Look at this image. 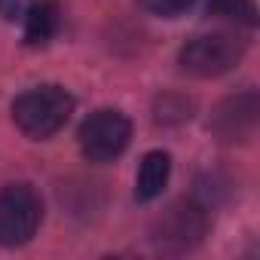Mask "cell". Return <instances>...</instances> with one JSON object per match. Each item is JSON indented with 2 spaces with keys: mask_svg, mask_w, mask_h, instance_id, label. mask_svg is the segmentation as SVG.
<instances>
[{
  "mask_svg": "<svg viewBox=\"0 0 260 260\" xmlns=\"http://www.w3.org/2000/svg\"><path fill=\"white\" fill-rule=\"evenodd\" d=\"M74 113V95L61 86H34L13 101V122L22 135L34 141H46L61 132Z\"/></svg>",
  "mask_w": 260,
  "mask_h": 260,
  "instance_id": "cell-1",
  "label": "cell"
},
{
  "mask_svg": "<svg viewBox=\"0 0 260 260\" xmlns=\"http://www.w3.org/2000/svg\"><path fill=\"white\" fill-rule=\"evenodd\" d=\"M245 55V40L236 31H214L187 40L178 52V64L190 77H220L233 71Z\"/></svg>",
  "mask_w": 260,
  "mask_h": 260,
  "instance_id": "cell-2",
  "label": "cell"
},
{
  "mask_svg": "<svg viewBox=\"0 0 260 260\" xmlns=\"http://www.w3.org/2000/svg\"><path fill=\"white\" fill-rule=\"evenodd\" d=\"M208 233V211L196 199H178L172 202L150 226V239L159 251L184 254L193 251Z\"/></svg>",
  "mask_w": 260,
  "mask_h": 260,
  "instance_id": "cell-3",
  "label": "cell"
},
{
  "mask_svg": "<svg viewBox=\"0 0 260 260\" xmlns=\"http://www.w3.org/2000/svg\"><path fill=\"white\" fill-rule=\"evenodd\" d=\"M77 138H80V150L89 162H113L128 147L132 122L116 107H101V110H92L80 122Z\"/></svg>",
  "mask_w": 260,
  "mask_h": 260,
  "instance_id": "cell-4",
  "label": "cell"
},
{
  "mask_svg": "<svg viewBox=\"0 0 260 260\" xmlns=\"http://www.w3.org/2000/svg\"><path fill=\"white\" fill-rule=\"evenodd\" d=\"M43 220V202L31 184H10L0 190V245L19 248L34 239Z\"/></svg>",
  "mask_w": 260,
  "mask_h": 260,
  "instance_id": "cell-5",
  "label": "cell"
},
{
  "mask_svg": "<svg viewBox=\"0 0 260 260\" xmlns=\"http://www.w3.org/2000/svg\"><path fill=\"white\" fill-rule=\"evenodd\" d=\"M257 119H260V101H257V92L254 89H245L239 95H230L223 98L214 113H211V132L223 141V144H239V141H248L257 128Z\"/></svg>",
  "mask_w": 260,
  "mask_h": 260,
  "instance_id": "cell-6",
  "label": "cell"
},
{
  "mask_svg": "<svg viewBox=\"0 0 260 260\" xmlns=\"http://www.w3.org/2000/svg\"><path fill=\"white\" fill-rule=\"evenodd\" d=\"M172 175V156L166 150H150L144 153L141 166H138V178H135V199L138 202H153Z\"/></svg>",
  "mask_w": 260,
  "mask_h": 260,
  "instance_id": "cell-7",
  "label": "cell"
},
{
  "mask_svg": "<svg viewBox=\"0 0 260 260\" xmlns=\"http://www.w3.org/2000/svg\"><path fill=\"white\" fill-rule=\"evenodd\" d=\"M25 43L28 46H46L61 22L58 4L55 0H40V4H31V10L25 13Z\"/></svg>",
  "mask_w": 260,
  "mask_h": 260,
  "instance_id": "cell-8",
  "label": "cell"
},
{
  "mask_svg": "<svg viewBox=\"0 0 260 260\" xmlns=\"http://www.w3.org/2000/svg\"><path fill=\"white\" fill-rule=\"evenodd\" d=\"M208 13L214 19H226L233 25H245V28L257 25V7H254V0H211Z\"/></svg>",
  "mask_w": 260,
  "mask_h": 260,
  "instance_id": "cell-9",
  "label": "cell"
},
{
  "mask_svg": "<svg viewBox=\"0 0 260 260\" xmlns=\"http://www.w3.org/2000/svg\"><path fill=\"white\" fill-rule=\"evenodd\" d=\"M156 119H159V122H184V119H190V101L175 98V95L159 98V104H156Z\"/></svg>",
  "mask_w": 260,
  "mask_h": 260,
  "instance_id": "cell-10",
  "label": "cell"
},
{
  "mask_svg": "<svg viewBox=\"0 0 260 260\" xmlns=\"http://www.w3.org/2000/svg\"><path fill=\"white\" fill-rule=\"evenodd\" d=\"M193 4V0H141V7L153 16H162V19H175L181 16L187 7Z\"/></svg>",
  "mask_w": 260,
  "mask_h": 260,
  "instance_id": "cell-11",
  "label": "cell"
},
{
  "mask_svg": "<svg viewBox=\"0 0 260 260\" xmlns=\"http://www.w3.org/2000/svg\"><path fill=\"white\" fill-rule=\"evenodd\" d=\"M34 0H0V16L7 22H22Z\"/></svg>",
  "mask_w": 260,
  "mask_h": 260,
  "instance_id": "cell-12",
  "label": "cell"
}]
</instances>
